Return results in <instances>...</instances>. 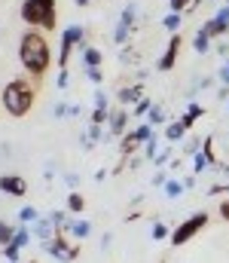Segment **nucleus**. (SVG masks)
Returning <instances> with one entry per match:
<instances>
[{"instance_id":"obj_1","label":"nucleus","mask_w":229,"mask_h":263,"mask_svg":"<svg viewBox=\"0 0 229 263\" xmlns=\"http://www.w3.org/2000/svg\"><path fill=\"white\" fill-rule=\"evenodd\" d=\"M18 59H22V67L31 73L34 86L43 80L46 67L52 62V52H49V40L43 37V31H25L22 40H18Z\"/></svg>"},{"instance_id":"obj_2","label":"nucleus","mask_w":229,"mask_h":263,"mask_svg":"<svg viewBox=\"0 0 229 263\" xmlns=\"http://www.w3.org/2000/svg\"><path fill=\"white\" fill-rule=\"evenodd\" d=\"M37 98V86L25 77H15L3 86V107L9 117H28Z\"/></svg>"},{"instance_id":"obj_3","label":"nucleus","mask_w":229,"mask_h":263,"mask_svg":"<svg viewBox=\"0 0 229 263\" xmlns=\"http://www.w3.org/2000/svg\"><path fill=\"white\" fill-rule=\"evenodd\" d=\"M22 18L34 28L52 31L55 28V3H43V0H25L22 3Z\"/></svg>"},{"instance_id":"obj_4","label":"nucleus","mask_w":229,"mask_h":263,"mask_svg":"<svg viewBox=\"0 0 229 263\" xmlns=\"http://www.w3.org/2000/svg\"><path fill=\"white\" fill-rule=\"evenodd\" d=\"M208 220H211V217H208V211H196V214H190V217H186L174 233H171V245H174V248L186 245L190 239H196V236L208 227Z\"/></svg>"},{"instance_id":"obj_5","label":"nucleus","mask_w":229,"mask_h":263,"mask_svg":"<svg viewBox=\"0 0 229 263\" xmlns=\"http://www.w3.org/2000/svg\"><path fill=\"white\" fill-rule=\"evenodd\" d=\"M43 251L61 263H74L79 257V245H74V239H68V236H55L52 242L43 245Z\"/></svg>"},{"instance_id":"obj_6","label":"nucleus","mask_w":229,"mask_h":263,"mask_svg":"<svg viewBox=\"0 0 229 263\" xmlns=\"http://www.w3.org/2000/svg\"><path fill=\"white\" fill-rule=\"evenodd\" d=\"M153 135H156V132H153L150 123H144V126H138V129L126 132V135H122V141H119V150H122V156H132L138 147H144V144L150 141Z\"/></svg>"},{"instance_id":"obj_7","label":"nucleus","mask_w":229,"mask_h":263,"mask_svg":"<svg viewBox=\"0 0 229 263\" xmlns=\"http://www.w3.org/2000/svg\"><path fill=\"white\" fill-rule=\"evenodd\" d=\"M180 46H183V37L180 34H171V40H168V46H165V52H162V59H159V70H171L174 62H177V55H180Z\"/></svg>"},{"instance_id":"obj_8","label":"nucleus","mask_w":229,"mask_h":263,"mask_svg":"<svg viewBox=\"0 0 229 263\" xmlns=\"http://www.w3.org/2000/svg\"><path fill=\"white\" fill-rule=\"evenodd\" d=\"M0 190L6 196H25L28 193V181L18 175H0Z\"/></svg>"},{"instance_id":"obj_9","label":"nucleus","mask_w":229,"mask_h":263,"mask_svg":"<svg viewBox=\"0 0 229 263\" xmlns=\"http://www.w3.org/2000/svg\"><path fill=\"white\" fill-rule=\"evenodd\" d=\"M129 117H132V114H129L126 107H113V110H110V120H107V123H110V135H113V138L126 135V129H129Z\"/></svg>"},{"instance_id":"obj_10","label":"nucleus","mask_w":229,"mask_h":263,"mask_svg":"<svg viewBox=\"0 0 229 263\" xmlns=\"http://www.w3.org/2000/svg\"><path fill=\"white\" fill-rule=\"evenodd\" d=\"M31 236H37V239H40V245L52 242V239H55V227H52V217H37V220H34V230H31Z\"/></svg>"},{"instance_id":"obj_11","label":"nucleus","mask_w":229,"mask_h":263,"mask_svg":"<svg viewBox=\"0 0 229 263\" xmlns=\"http://www.w3.org/2000/svg\"><path fill=\"white\" fill-rule=\"evenodd\" d=\"M141 98H144V86H141V83H135V86H122V89L116 92L119 107H126V104H138Z\"/></svg>"},{"instance_id":"obj_12","label":"nucleus","mask_w":229,"mask_h":263,"mask_svg":"<svg viewBox=\"0 0 229 263\" xmlns=\"http://www.w3.org/2000/svg\"><path fill=\"white\" fill-rule=\"evenodd\" d=\"M199 31H202V34H208V37H223V34L229 31V25H226V22H220L217 15H211V22H205Z\"/></svg>"},{"instance_id":"obj_13","label":"nucleus","mask_w":229,"mask_h":263,"mask_svg":"<svg viewBox=\"0 0 229 263\" xmlns=\"http://www.w3.org/2000/svg\"><path fill=\"white\" fill-rule=\"evenodd\" d=\"M101 141H104V129H101V126H89V132H86L82 141H79V147H82V150H92V147L101 144Z\"/></svg>"},{"instance_id":"obj_14","label":"nucleus","mask_w":229,"mask_h":263,"mask_svg":"<svg viewBox=\"0 0 229 263\" xmlns=\"http://www.w3.org/2000/svg\"><path fill=\"white\" fill-rule=\"evenodd\" d=\"M199 117H205V107H202V104H190V107H186V114L180 117V126H183V129H193Z\"/></svg>"},{"instance_id":"obj_15","label":"nucleus","mask_w":229,"mask_h":263,"mask_svg":"<svg viewBox=\"0 0 229 263\" xmlns=\"http://www.w3.org/2000/svg\"><path fill=\"white\" fill-rule=\"evenodd\" d=\"M183 135H186V129L180 126V120H174V123H168V126H165V141H168V144L183 141Z\"/></svg>"},{"instance_id":"obj_16","label":"nucleus","mask_w":229,"mask_h":263,"mask_svg":"<svg viewBox=\"0 0 229 263\" xmlns=\"http://www.w3.org/2000/svg\"><path fill=\"white\" fill-rule=\"evenodd\" d=\"M101 62H104L101 49H95V46H86L82 49V65L86 67H101Z\"/></svg>"},{"instance_id":"obj_17","label":"nucleus","mask_w":229,"mask_h":263,"mask_svg":"<svg viewBox=\"0 0 229 263\" xmlns=\"http://www.w3.org/2000/svg\"><path fill=\"white\" fill-rule=\"evenodd\" d=\"M119 25H126L129 31L138 25V6H135V3H129V6L122 9V15H119Z\"/></svg>"},{"instance_id":"obj_18","label":"nucleus","mask_w":229,"mask_h":263,"mask_svg":"<svg viewBox=\"0 0 229 263\" xmlns=\"http://www.w3.org/2000/svg\"><path fill=\"white\" fill-rule=\"evenodd\" d=\"M31 239H34V236H31V230H28V227H22V230H15V233H12V242H9V245H15V248L22 251V248H28V245H31Z\"/></svg>"},{"instance_id":"obj_19","label":"nucleus","mask_w":229,"mask_h":263,"mask_svg":"<svg viewBox=\"0 0 229 263\" xmlns=\"http://www.w3.org/2000/svg\"><path fill=\"white\" fill-rule=\"evenodd\" d=\"M89 233H92V223H89V220H76V217H74V223H71V233H68V236H74V239H86Z\"/></svg>"},{"instance_id":"obj_20","label":"nucleus","mask_w":229,"mask_h":263,"mask_svg":"<svg viewBox=\"0 0 229 263\" xmlns=\"http://www.w3.org/2000/svg\"><path fill=\"white\" fill-rule=\"evenodd\" d=\"M193 49H196L199 55H205V52L211 49V37H208V34H202V31H196V37H193Z\"/></svg>"},{"instance_id":"obj_21","label":"nucleus","mask_w":229,"mask_h":263,"mask_svg":"<svg viewBox=\"0 0 229 263\" xmlns=\"http://www.w3.org/2000/svg\"><path fill=\"white\" fill-rule=\"evenodd\" d=\"M180 22H183V15H180V12H168V15L162 18V28H165V31H171V34H177Z\"/></svg>"},{"instance_id":"obj_22","label":"nucleus","mask_w":229,"mask_h":263,"mask_svg":"<svg viewBox=\"0 0 229 263\" xmlns=\"http://www.w3.org/2000/svg\"><path fill=\"white\" fill-rule=\"evenodd\" d=\"M82 208H86V199L74 190V193L68 196V214H82Z\"/></svg>"},{"instance_id":"obj_23","label":"nucleus","mask_w":229,"mask_h":263,"mask_svg":"<svg viewBox=\"0 0 229 263\" xmlns=\"http://www.w3.org/2000/svg\"><path fill=\"white\" fill-rule=\"evenodd\" d=\"M162 190H165V196L168 199H180L183 196V184H180V181H165Z\"/></svg>"},{"instance_id":"obj_24","label":"nucleus","mask_w":229,"mask_h":263,"mask_svg":"<svg viewBox=\"0 0 229 263\" xmlns=\"http://www.w3.org/2000/svg\"><path fill=\"white\" fill-rule=\"evenodd\" d=\"M37 217H40V211H37L34 205H22V208H18V220H22V223H34Z\"/></svg>"},{"instance_id":"obj_25","label":"nucleus","mask_w":229,"mask_h":263,"mask_svg":"<svg viewBox=\"0 0 229 263\" xmlns=\"http://www.w3.org/2000/svg\"><path fill=\"white\" fill-rule=\"evenodd\" d=\"M129 34H132V31H129L126 25H119V22H116V31H113V43H116V46L122 49V46L129 43Z\"/></svg>"},{"instance_id":"obj_26","label":"nucleus","mask_w":229,"mask_h":263,"mask_svg":"<svg viewBox=\"0 0 229 263\" xmlns=\"http://www.w3.org/2000/svg\"><path fill=\"white\" fill-rule=\"evenodd\" d=\"M89 120H92V126H104V123L110 120V107H95Z\"/></svg>"},{"instance_id":"obj_27","label":"nucleus","mask_w":229,"mask_h":263,"mask_svg":"<svg viewBox=\"0 0 229 263\" xmlns=\"http://www.w3.org/2000/svg\"><path fill=\"white\" fill-rule=\"evenodd\" d=\"M147 120H150V126H162V123H165V110H162L159 104H153L150 114H147Z\"/></svg>"},{"instance_id":"obj_28","label":"nucleus","mask_w":229,"mask_h":263,"mask_svg":"<svg viewBox=\"0 0 229 263\" xmlns=\"http://www.w3.org/2000/svg\"><path fill=\"white\" fill-rule=\"evenodd\" d=\"M12 233H15V230H12V227H9V223H3V220H0V248H3V245H9V242H12Z\"/></svg>"},{"instance_id":"obj_29","label":"nucleus","mask_w":229,"mask_h":263,"mask_svg":"<svg viewBox=\"0 0 229 263\" xmlns=\"http://www.w3.org/2000/svg\"><path fill=\"white\" fill-rule=\"evenodd\" d=\"M0 251H3V257H6L9 263H18V257H22V251H18L15 245H3Z\"/></svg>"},{"instance_id":"obj_30","label":"nucleus","mask_w":229,"mask_h":263,"mask_svg":"<svg viewBox=\"0 0 229 263\" xmlns=\"http://www.w3.org/2000/svg\"><path fill=\"white\" fill-rule=\"evenodd\" d=\"M150 107H153L150 98H141V101L135 104V114H132V117H144V114H150Z\"/></svg>"},{"instance_id":"obj_31","label":"nucleus","mask_w":229,"mask_h":263,"mask_svg":"<svg viewBox=\"0 0 229 263\" xmlns=\"http://www.w3.org/2000/svg\"><path fill=\"white\" fill-rule=\"evenodd\" d=\"M205 168H208V159H205V156H202V150H199V153L193 156V172L199 175V172H205Z\"/></svg>"},{"instance_id":"obj_32","label":"nucleus","mask_w":229,"mask_h":263,"mask_svg":"<svg viewBox=\"0 0 229 263\" xmlns=\"http://www.w3.org/2000/svg\"><path fill=\"white\" fill-rule=\"evenodd\" d=\"M86 77L95 83V86H101V80H104V73H101V67H86Z\"/></svg>"},{"instance_id":"obj_33","label":"nucleus","mask_w":229,"mask_h":263,"mask_svg":"<svg viewBox=\"0 0 229 263\" xmlns=\"http://www.w3.org/2000/svg\"><path fill=\"white\" fill-rule=\"evenodd\" d=\"M144 147H147V150H144V153H147V159H153V156L159 153V138L153 135V138H150V141H147V144H144Z\"/></svg>"},{"instance_id":"obj_34","label":"nucleus","mask_w":229,"mask_h":263,"mask_svg":"<svg viewBox=\"0 0 229 263\" xmlns=\"http://www.w3.org/2000/svg\"><path fill=\"white\" fill-rule=\"evenodd\" d=\"M165 236H168L165 223H153V239H165Z\"/></svg>"},{"instance_id":"obj_35","label":"nucleus","mask_w":229,"mask_h":263,"mask_svg":"<svg viewBox=\"0 0 229 263\" xmlns=\"http://www.w3.org/2000/svg\"><path fill=\"white\" fill-rule=\"evenodd\" d=\"M168 6H171V12H180V15H183V9H186V0H168Z\"/></svg>"},{"instance_id":"obj_36","label":"nucleus","mask_w":229,"mask_h":263,"mask_svg":"<svg viewBox=\"0 0 229 263\" xmlns=\"http://www.w3.org/2000/svg\"><path fill=\"white\" fill-rule=\"evenodd\" d=\"M95 107H110V101H107L104 92H95Z\"/></svg>"},{"instance_id":"obj_37","label":"nucleus","mask_w":229,"mask_h":263,"mask_svg":"<svg viewBox=\"0 0 229 263\" xmlns=\"http://www.w3.org/2000/svg\"><path fill=\"white\" fill-rule=\"evenodd\" d=\"M168 156H171V150H162V153H156V156H153V162H156V165H165V162H168Z\"/></svg>"},{"instance_id":"obj_38","label":"nucleus","mask_w":229,"mask_h":263,"mask_svg":"<svg viewBox=\"0 0 229 263\" xmlns=\"http://www.w3.org/2000/svg\"><path fill=\"white\" fill-rule=\"evenodd\" d=\"M65 181H68V187H71V190L79 187V175H65Z\"/></svg>"},{"instance_id":"obj_39","label":"nucleus","mask_w":229,"mask_h":263,"mask_svg":"<svg viewBox=\"0 0 229 263\" xmlns=\"http://www.w3.org/2000/svg\"><path fill=\"white\" fill-rule=\"evenodd\" d=\"M52 114H55V120H61V117H68V104H55V110H52Z\"/></svg>"},{"instance_id":"obj_40","label":"nucleus","mask_w":229,"mask_h":263,"mask_svg":"<svg viewBox=\"0 0 229 263\" xmlns=\"http://www.w3.org/2000/svg\"><path fill=\"white\" fill-rule=\"evenodd\" d=\"M165 181H168V178H165V172H156V175H153V184H156V187H162Z\"/></svg>"},{"instance_id":"obj_41","label":"nucleus","mask_w":229,"mask_h":263,"mask_svg":"<svg viewBox=\"0 0 229 263\" xmlns=\"http://www.w3.org/2000/svg\"><path fill=\"white\" fill-rule=\"evenodd\" d=\"M217 18H220V22H226V25H229V6H220V9H217Z\"/></svg>"},{"instance_id":"obj_42","label":"nucleus","mask_w":229,"mask_h":263,"mask_svg":"<svg viewBox=\"0 0 229 263\" xmlns=\"http://www.w3.org/2000/svg\"><path fill=\"white\" fill-rule=\"evenodd\" d=\"M79 114H82L79 104H68V117H79Z\"/></svg>"},{"instance_id":"obj_43","label":"nucleus","mask_w":229,"mask_h":263,"mask_svg":"<svg viewBox=\"0 0 229 263\" xmlns=\"http://www.w3.org/2000/svg\"><path fill=\"white\" fill-rule=\"evenodd\" d=\"M217 52H220V59H229V43H217Z\"/></svg>"},{"instance_id":"obj_44","label":"nucleus","mask_w":229,"mask_h":263,"mask_svg":"<svg viewBox=\"0 0 229 263\" xmlns=\"http://www.w3.org/2000/svg\"><path fill=\"white\" fill-rule=\"evenodd\" d=\"M68 80H71V77H68V70H61V73H58V89H65V86H68Z\"/></svg>"},{"instance_id":"obj_45","label":"nucleus","mask_w":229,"mask_h":263,"mask_svg":"<svg viewBox=\"0 0 229 263\" xmlns=\"http://www.w3.org/2000/svg\"><path fill=\"white\" fill-rule=\"evenodd\" d=\"M220 217L229 220V199H226V202H220Z\"/></svg>"},{"instance_id":"obj_46","label":"nucleus","mask_w":229,"mask_h":263,"mask_svg":"<svg viewBox=\"0 0 229 263\" xmlns=\"http://www.w3.org/2000/svg\"><path fill=\"white\" fill-rule=\"evenodd\" d=\"M217 77H220V83L229 89V73H226V67H220V73H217Z\"/></svg>"},{"instance_id":"obj_47","label":"nucleus","mask_w":229,"mask_h":263,"mask_svg":"<svg viewBox=\"0 0 229 263\" xmlns=\"http://www.w3.org/2000/svg\"><path fill=\"white\" fill-rule=\"evenodd\" d=\"M208 86H211V77H202V80L196 83V89H208Z\"/></svg>"},{"instance_id":"obj_48","label":"nucleus","mask_w":229,"mask_h":263,"mask_svg":"<svg viewBox=\"0 0 229 263\" xmlns=\"http://www.w3.org/2000/svg\"><path fill=\"white\" fill-rule=\"evenodd\" d=\"M217 98H220V101H229V89H226V86H220V92H217Z\"/></svg>"},{"instance_id":"obj_49","label":"nucleus","mask_w":229,"mask_h":263,"mask_svg":"<svg viewBox=\"0 0 229 263\" xmlns=\"http://www.w3.org/2000/svg\"><path fill=\"white\" fill-rule=\"evenodd\" d=\"M217 193H229V184H217Z\"/></svg>"},{"instance_id":"obj_50","label":"nucleus","mask_w":229,"mask_h":263,"mask_svg":"<svg viewBox=\"0 0 229 263\" xmlns=\"http://www.w3.org/2000/svg\"><path fill=\"white\" fill-rule=\"evenodd\" d=\"M76 6H89V3H92V0H74Z\"/></svg>"},{"instance_id":"obj_51","label":"nucleus","mask_w":229,"mask_h":263,"mask_svg":"<svg viewBox=\"0 0 229 263\" xmlns=\"http://www.w3.org/2000/svg\"><path fill=\"white\" fill-rule=\"evenodd\" d=\"M223 67H226V73H229V62H226V65H223Z\"/></svg>"},{"instance_id":"obj_52","label":"nucleus","mask_w":229,"mask_h":263,"mask_svg":"<svg viewBox=\"0 0 229 263\" xmlns=\"http://www.w3.org/2000/svg\"><path fill=\"white\" fill-rule=\"evenodd\" d=\"M43 3H55V0H43Z\"/></svg>"},{"instance_id":"obj_53","label":"nucleus","mask_w":229,"mask_h":263,"mask_svg":"<svg viewBox=\"0 0 229 263\" xmlns=\"http://www.w3.org/2000/svg\"><path fill=\"white\" fill-rule=\"evenodd\" d=\"M31 263H34V260H31Z\"/></svg>"}]
</instances>
